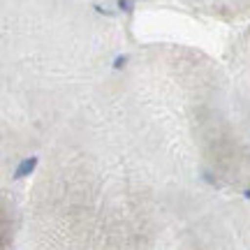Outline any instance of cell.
Wrapping results in <instances>:
<instances>
[{"instance_id": "obj_1", "label": "cell", "mask_w": 250, "mask_h": 250, "mask_svg": "<svg viewBox=\"0 0 250 250\" xmlns=\"http://www.w3.org/2000/svg\"><path fill=\"white\" fill-rule=\"evenodd\" d=\"M35 167H37V155H30L26 160H21L17 171H14V181H21V179H26V176H30L35 171Z\"/></svg>"}, {"instance_id": "obj_2", "label": "cell", "mask_w": 250, "mask_h": 250, "mask_svg": "<svg viewBox=\"0 0 250 250\" xmlns=\"http://www.w3.org/2000/svg\"><path fill=\"white\" fill-rule=\"evenodd\" d=\"M125 65H127V56H125V54H118L116 58H114V62H111V70L118 72V70H123Z\"/></svg>"}, {"instance_id": "obj_3", "label": "cell", "mask_w": 250, "mask_h": 250, "mask_svg": "<svg viewBox=\"0 0 250 250\" xmlns=\"http://www.w3.org/2000/svg\"><path fill=\"white\" fill-rule=\"evenodd\" d=\"M116 5H118V9H121V12H132V9H134L132 0H118Z\"/></svg>"}, {"instance_id": "obj_4", "label": "cell", "mask_w": 250, "mask_h": 250, "mask_svg": "<svg viewBox=\"0 0 250 250\" xmlns=\"http://www.w3.org/2000/svg\"><path fill=\"white\" fill-rule=\"evenodd\" d=\"M243 197H246V199H250V188H248V190H243Z\"/></svg>"}]
</instances>
